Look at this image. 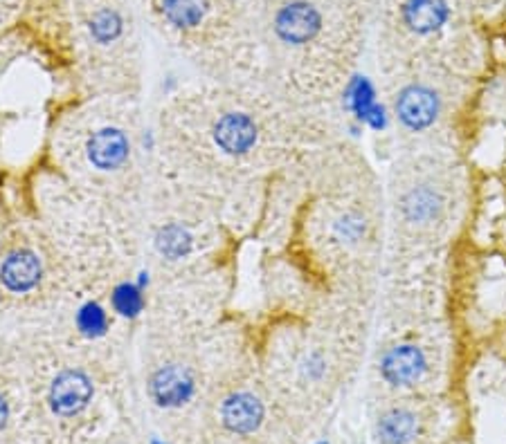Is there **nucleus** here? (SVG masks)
Returning <instances> with one entry per match:
<instances>
[{"mask_svg":"<svg viewBox=\"0 0 506 444\" xmlns=\"http://www.w3.org/2000/svg\"><path fill=\"white\" fill-rule=\"evenodd\" d=\"M324 31V13L311 0H286L272 12V34L289 48H306Z\"/></svg>","mask_w":506,"mask_h":444,"instance_id":"nucleus-1","label":"nucleus"},{"mask_svg":"<svg viewBox=\"0 0 506 444\" xmlns=\"http://www.w3.org/2000/svg\"><path fill=\"white\" fill-rule=\"evenodd\" d=\"M43 265L32 247H12L0 256V290L10 296L30 294L39 287Z\"/></svg>","mask_w":506,"mask_h":444,"instance_id":"nucleus-2","label":"nucleus"},{"mask_svg":"<svg viewBox=\"0 0 506 444\" xmlns=\"http://www.w3.org/2000/svg\"><path fill=\"white\" fill-rule=\"evenodd\" d=\"M439 110H441L439 94L423 83L405 85L394 99V115L412 133L428 130L437 121Z\"/></svg>","mask_w":506,"mask_h":444,"instance_id":"nucleus-3","label":"nucleus"},{"mask_svg":"<svg viewBox=\"0 0 506 444\" xmlns=\"http://www.w3.org/2000/svg\"><path fill=\"white\" fill-rule=\"evenodd\" d=\"M151 397L160 404V406H182L190 402L191 395L196 390V375L191 366L182 361H167L154 370L149 379Z\"/></svg>","mask_w":506,"mask_h":444,"instance_id":"nucleus-4","label":"nucleus"},{"mask_svg":"<svg viewBox=\"0 0 506 444\" xmlns=\"http://www.w3.org/2000/svg\"><path fill=\"white\" fill-rule=\"evenodd\" d=\"M425 372H428V357L423 348L414 344L394 345L380 357V377L394 388L419 384Z\"/></svg>","mask_w":506,"mask_h":444,"instance_id":"nucleus-5","label":"nucleus"},{"mask_svg":"<svg viewBox=\"0 0 506 444\" xmlns=\"http://www.w3.org/2000/svg\"><path fill=\"white\" fill-rule=\"evenodd\" d=\"M214 142L226 155H248L259 142V126L244 110H227L214 124Z\"/></svg>","mask_w":506,"mask_h":444,"instance_id":"nucleus-6","label":"nucleus"},{"mask_svg":"<svg viewBox=\"0 0 506 444\" xmlns=\"http://www.w3.org/2000/svg\"><path fill=\"white\" fill-rule=\"evenodd\" d=\"M93 397V381L82 370H61L52 381L50 402L59 415H77L88 406Z\"/></svg>","mask_w":506,"mask_h":444,"instance_id":"nucleus-7","label":"nucleus"},{"mask_svg":"<svg viewBox=\"0 0 506 444\" xmlns=\"http://www.w3.org/2000/svg\"><path fill=\"white\" fill-rule=\"evenodd\" d=\"M221 420L223 426L232 433L250 435L262 429L263 420H266V406L257 395L241 390V393L230 395L221 404Z\"/></svg>","mask_w":506,"mask_h":444,"instance_id":"nucleus-8","label":"nucleus"},{"mask_svg":"<svg viewBox=\"0 0 506 444\" xmlns=\"http://www.w3.org/2000/svg\"><path fill=\"white\" fill-rule=\"evenodd\" d=\"M344 103L356 115L358 121L374 130H385L389 124V115L383 103L376 99V88L367 76H353L344 92Z\"/></svg>","mask_w":506,"mask_h":444,"instance_id":"nucleus-9","label":"nucleus"},{"mask_svg":"<svg viewBox=\"0 0 506 444\" xmlns=\"http://www.w3.org/2000/svg\"><path fill=\"white\" fill-rule=\"evenodd\" d=\"M450 18L448 0H405L401 7V21L412 34L428 36L441 30Z\"/></svg>","mask_w":506,"mask_h":444,"instance_id":"nucleus-10","label":"nucleus"},{"mask_svg":"<svg viewBox=\"0 0 506 444\" xmlns=\"http://www.w3.org/2000/svg\"><path fill=\"white\" fill-rule=\"evenodd\" d=\"M131 144L120 128H102L88 142V157L100 170H115L127 161Z\"/></svg>","mask_w":506,"mask_h":444,"instance_id":"nucleus-11","label":"nucleus"},{"mask_svg":"<svg viewBox=\"0 0 506 444\" xmlns=\"http://www.w3.org/2000/svg\"><path fill=\"white\" fill-rule=\"evenodd\" d=\"M421 433V420L412 408L396 406L385 411L376 424L380 444H414Z\"/></svg>","mask_w":506,"mask_h":444,"instance_id":"nucleus-12","label":"nucleus"},{"mask_svg":"<svg viewBox=\"0 0 506 444\" xmlns=\"http://www.w3.org/2000/svg\"><path fill=\"white\" fill-rule=\"evenodd\" d=\"M443 200L437 191L428 187L412 188L405 197H403V215H405L410 222H430L439 215L441 211Z\"/></svg>","mask_w":506,"mask_h":444,"instance_id":"nucleus-13","label":"nucleus"},{"mask_svg":"<svg viewBox=\"0 0 506 444\" xmlns=\"http://www.w3.org/2000/svg\"><path fill=\"white\" fill-rule=\"evenodd\" d=\"M113 305H115V309H118V312L127 314V317H133V314H138L142 309L140 290H136L133 285L124 283V285H120L118 290H115Z\"/></svg>","mask_w":506,"mask_h":444,"instance_id":"nucleus-14","label":"nucleus"},{"mask_svg":"<svg viewBox=\"0 0 506 444\" xmlns=\"http://www.w3.org/2000/svg\"><path fill=\"white\" fill-rule=\"evenodd\" d=\"M109 326V318H106L104 309L100 305H86L79 314V327H82L86 335H102Z\"/></svg>","mask_w":506,"mask_h":444,"instance_id":"nucleus-15","label":"nucleus"},{"mask_svg":"<svg viewBox=\"0 0 506 444\" xmlns=\"http://www.w3.org/2000/svg\"><path fill=\"white\" fill-rule=\"evenodd\" d=\"M7 420H10V402H7L5 393L0 390V431L5 429Z\"/></svg>","mask_w":506,"mask_h":444,"instance_id":"nucleus-16","label":"nucleus"},{"mask_svg":"<svg viewBox=\"0 0 506 444\" xmlns=\"http://www.w3.org/2000/svg\"><path fill=\"white\" fill-rule=\"evenodd\" d=\"M317 444H329V442H317Z\"/></svg>","mask_w":506,"mask_h":444,"instance_id":"nucleus-17","label":"nucleus"},{"mask_svg":"<svg viewBox=\"0 0 506 444\" xmlns=\"http://www.w3.org/2000/svg\"><path fill=\"white\" fill-rule=\"evenodd\" d=\"M154 444H160V442H154Z\"/></svg>","mask_w":506,"mask_h":444,"instance_id":"nucleus-18","label":"nucleus"}]
</instances>
